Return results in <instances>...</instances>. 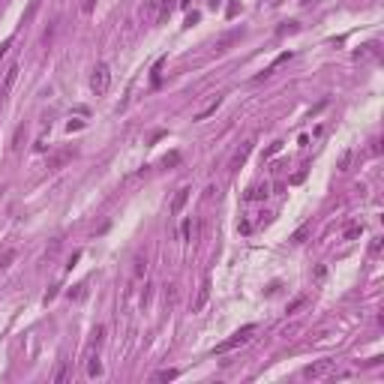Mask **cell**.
Listing matches in <instances>:
<instances>
[{
	"mask_svg": "<svg viewBox=\"0 0 384 384\" xmlns=\"http://www.w3.org/2000/svg\"><path fill=\"white\" fill-rule=\"evenodd\" d=\"M252 333H255V324H246V327H240L237 333H231L225 342H219L216 348H213V354H225V351H231V348H237V345H246L249 339H252Z\"/></svg>",
	"mask_w": 384,
	"mask_h": 384,
	"instance_id": "cell-1",
	"label": "cell"
},
{
	"mask_svg": "<svg viewBox=\"0 0 384 384\" xmlns=\"http://www.w3.org/2000/svg\"><path fill=\"white\" fill-rule=\"evenodd\" d=\"M108 84H111V69H108V63H96V66H93V75H90V87H93V93L102 96V93L108 90Z\"/></svg>",
	"mask_w": 384,
	"mask_h": 384,
	"instance_id": "cell-2",
	"label": "cell"
},
{
	"mask_svg": "<svg viewBox=\"0 0 384 384\" xmlns=\"http://www.w3.org/2000/svg\"><path fill=\"white\" fill-rule=\"evenodd\" d=\"M333 369H336V360H318L312 366H306L303 375L306 378H327V375H333Z\"/></svg>",
	"mask_w": 384,
	"mask_h": 384,
	"instance_id": "cell-3",
	"label": "cell"
},
{
	"mask_svg": "<svg viewBox=\"0 0 384 384\" xmlns=\"http://www.w3.org/2000/svg\"><path fill=\"white\" fill-rule=\"evenodd\" d=\"M249 153H252V141H243V144L234 150V156L228 159V171H240V165L249 159Z\"/></svg>",
	"mask_w": 384,
	"mask_h": 384,
	"instance_id": "cell-4",
	"label": "cell"
},
{
	"mask_svg": "<svg viewBox=\"0 0 384 384\" xmlns=\"http://www.w3.org/2000/svg\"><path fill=\"white\" fill-rule=\"evenodd\" d=\"M240 36H243V30H228V33H222L219 39H216V51H228V48L240 39Z\"/></svg>",
	"mask_w": 384,
	"mask_h": 384,
	"instance_id": "cell-5",
	"label": "cell"
},
{
	"mask_svg": "<svg viewBox=\"0 0 384 384\" xmlns=\"http://www.w3.org/2000/svg\"><path fill=\"white\" fill-rule=\"evenodd\" d=\"M207 300H210V279H204V282H201L198 297H195V303H192V312H201L204 306H207Z\"/></svg>",
	"mask_w": 384,
	"mask_h": 384,
	"instance_id": "cell-6",
	"label": "cell"
},
{
	"mask_svg": "<svg viewBox=\"0 0 384 384\" xmlns=\"http://www.w3.org/2000/svg\"><path fill=\"white\" fill-rule=\"evenodd\" d=\"M189 192H192V189H189V186H183V189H177V195L171 198V213H174V216H177V213L183 210V204L189 201Z\"/></svg>",
	"mask_w": 384,
	"mask_h": 384,
	"instance_id": "cell-7",
	"label": "cell"
},
{
	"mask_svg": "<svg viewBox=\"0 0 384 384\" xmlns=\"http://www.w3.org/2000/svg\"><path fill=\"white\" fill-rule=\"evenodd\" d=\"M72 156H75L72 150H60V153H54V156L48 159V168H51V171H57V168H63V165H66Z\"/></svg>",
	"mask_w": 384,
	"mask_h": 384,
	"instance_id": "cell-8",
	"label": "cell"
},
{
	"mask_svg": "<svg viewBox=\"0 0 384 384\" xmlns=\"http://www.w3.org/2000/svg\"><path fill=\"white\" fill-rule=\"evenodd\" d=\"M15 78H18V63H12L9 69H6V75H3V87H0V93H9L12 90V84H15Z\"/></svg>",
	"mask_w": 384,
	"mask_h": 384,
	"instance_id": "cell-9",
	"label": "cell"
},
{
	"mask_svg": "<svg viewBox=\"0 0 384 384\" xmlns=\"http://www.w3.org/2000/svg\"><path fill=\"white\" fill-rule=\"evenodd\" d=\"M219 105H222V96H213V99H210V102H207L198 114H195V120H207L210 114H216V108H219Z\"/></svg>",
	"mask_w": 384,
	"mask_h": 384,
	"instance_id": "cell-10",
	"label": "cell"
},
{
	"mask_svg": "<svg viewBox=\"0 0 384 384\" xmlns=\"http://www.w3.org/2000/svg\"><path fill=\"white\" fill-rule=\"evenodd\" d=\"M267 195H270V186H252L249 192H246V201H261V198H267Z\"/></svg>",
	"mask_w": 384,
	"mask_h": 384,
	"instance_id": "cell-11",
	"label": "cell"
},
{
	"mask_svg": "<svg viewBox=\"0 0 384 384\" xmlns=\"http://www.w3.org/2000/svg\"><path fill=\"white\" fill-rule=\"evenodd\" d=\"M15 255H18V252H15L12 246H6V249H0V273H3V270H6V267H9V264L15 261Z\"/></svg>",
	"mask_w": 384,
	"mask_h": 384,
	"instance_id": "cell-12",
	"label": "cell"
},
{
	"mask_svg": "<svg viewBox=\"0 0 384 384\" xmlns=\"http://www.w3.org/2000/svg\"><path fill=\"white\" fill-rule=\"evenodd\" d=\"M66 375H69V363H66V360H60V366H57V372L51 375V381H54V384H63V381H66Z\"/></svg>",
	"mask_w": 384,
	"mask_h": 384,
	"instance_id": "cell-13",
	"label": "cell"
},
{
	"mask_svg": "<svg viewBox=\"0 0 384 384\" xmlns=\"http://www.w3.org/2000/svg\"><path fill=\"white\" fill-rule=\"evenodd\" d=\"M174 378H177V369H159L153 375V381H174Z\"/></svg>",
	"mask_w": 384,
	"mask_h": 384,
	"instance_id": "cell-14",
	"label": "cell"
},
{
	"mask_svg": "<svg viewBox=\"0 0 384 384\" xmlns=\"http://www.w3.org/2000/svg\"><path fill=\"white\" fill-rule=\"evenodd\" d=\"M306 234H309V225H300L297 231L291 234V243H303V240H306Z\"/></svg>",
	"mask_w": 384,
	"mask_h": 384,
	"instance_id": "cell-15",
	"label": "cell"
},
{
	"mask_svg": "<svg viewBox=\"0 0 384 384\" xmlns=\"http://www.w3.org/2000/svg\"><path fill=\"white\" fill-rule=\"evenodd\" d=\"M39 3H42V0H30V6H27V12H24V18H21V24H27L33 15H36V9H39Z\"/></svg>",
	"mask_w": 384,
	"mask_h": 384,
	"instance_id": "cell-16",
	"label": "cell"
},
{
	"mask_svg": "<svg viewBox=\"0 0 384 384\" xmlns=\"http://www.w3.org/2000/svg\"><path fill=\"white\" fill-rule=\"evenodd\" d=\"M87 375H90V378H96V375H102V363H99V357H90V366H87Z\"/></svg>",
	"mask_w": 384,
	"mask_h": 384,
	"instance_id": "cell-17",
	"label": "cell"
},
{
	"mask_svg": "<svg viewBox=\"0 0 384 384\" xmlns=\"http://www.w3.org/2000/svg\"><path fill=\"white\" fill-rule=\"evenodd\" d=\"M303 306H306V297H303V294H300V297H294V300L288 303V315H294L297 309H303Z\"/></svg>",
	"mask_w": 384,
	"mask_h": 384,
	"instance_id": "cell-18",
	"label": "cell"
},
{
	"mask_svg": "<svg viewBox=\"0 0 384 384\" xmlns=\"http://www.w3.org/2000/svg\"><path fill=\"white\" fill-rule=\"evenodd\" d=\"M360 234H363V225H348V228H345V240H354Z\"/></svg>",
	"mask_w": 384,
	"mask_h": 384,
	"instance_id": "cell-19",
	"label": "cell"
},
{
	"mask_svg": "<svg viewBox=\"0 0 384 384\" xmlns=\"http://www.w3.org/2000/svg\"><path fill=\"white\" fill-rule=\"evenodd\" d=\"M297 30H300V24H297V21H288V24H282L276 33H279V36H285V33H297Z\"/></svg>",
	"mask_w": 384,
	"mask_h": 384,
	"instance_id": "cell-20",
	"label": "cell"
},
{
	"mask_svg": "<svg viewBox=\"0 0 384 384\" xmlns=\"http://www.w3.org/2000/svg\"><path fill=\"white\" fill-rule=\"evenodd\" d=\"M21 141H24V126H18V129H15V138H12V150H21V147H24Z\"/></svg>",
	"mask_w": 384,
	"mask_h": 384,
	"instance_id": "cell-21",
	"label": "cell"
},
{
	"mask_svg": "<svg viewBox=\"0 0 384 384\" xmlns=\"http://www.w3.org/2000/svg\"><path fill=\"white\" fill-rule=\"evenodd\" d=\"M348 165H351V150H345L339 156V171H348Z\"/></svg>",
	"mask_w": 384,
	"mask_h": 384,
	"instance_id": "cell-22",
	"label": "cell"
},
{
	"mask_svg": "<svg viewBox=\"0 0 384 384\" xmlns=\"http://www.w3.org/2000/svg\"><path fill=\"white\" fill-rule=\"evenodd\" d=\"M369 252H372V255H378V252H381V237H375V240L369 243Z\"/></svg>",
	"mask_w": 384,
	"mask_h": 384,
	"instance_id": "cell-23",
	"label": "cell"
},
{
	"mask_svg": "<svg viewBox=\"0 0 384 384\" xmlns=\"http://www.w3.org/2000/svg\"><path fill=\"white\" fill-rule=\"evenodd\" d=\"M177 300V291H174V285H168V291H165V303H174Z\"/></svg>",
	"mask_w": 384,
	"mask_h": 384,
	"instance_id": "cell-24",
	"label": "cell"
},
{
	"mask_svg": "<svg viewBox=\"0 0 384 384\" xmlns=\"http://www.w3.org/2000/svg\"><path fill=\"white\" fill-rule=\"evenodd\" d=\"M279 147H282V141H273V144H270V150L264 153V159H267V156H273V153H279Z\"/></svg>",
	"mask_w": 384,
	"mask_h": 384,
	"instance_id": "cell-25",
	"label": "cell"
},
{
	"mask_svg": "<svg viewBox=\"0 0 384 384\" xmlns=\"http://www.w3.org/2000/svg\"><path fill=\"white\" fill-rule=\"evenodd\" d=\"M144 270H147V261H141V258H138V261H135V276H141Z\"/></svg>",
	"mask_w": 384,
	"mask_h": 384,
	"instance_id": "cell-26",
	"label": "cell"
},
{
	"mask_svg": "<svg viewBox=\"0 0 384 384\" xmlns=\"http://www.w3.org/2000/svg\"><path fill=\"white\" fill-rule=\"evenodd\" d=\"M93 6H96V0H84V3H81V9H84V12H87V15H90V12H93Z\"/></svg>",
	"mask_w": 384,
	"mask_h": 384,
	"instance_id": "cell-27",
	"label": "cell"
},
{
	"mask_svg": "<svg viewBox=\"0 0 384 384\" xmlns=\"http://www.w3.org/2000/svg\"><path fill=\"white\" fill-rule=\"evenodd\" d=\"M198 18H201V15H198V12H192V15H189V18H186V27H192V24H198Z\"/></svg>",
	"mask_w": 384,
	"mask_h": 384,
	"instance_id": "cell-28",
	"label": "cell"
},
{
	"mask_svg": "<svg viewBox=\"0 0 384 384\" xmlns=\"http://www.w3.org/2000/svg\"><path fill=\"white\" fill-rule=\"evenodd\" d=\"M180 237H183V240H189V222H183V225H180Z\"/></svg>",
	"mask_w": 384,
	"mask_h": 384,
	"instance_id": "cell-29",
	"label": "cell"
},
{
	"mask_svg": "<svg viewBox=\"0 0 384 384\" xmlns=\"http://www.w3.org/2000/svg\"><path fill=\"white\" fill-rule=\"evenodd\" d=\"M9 45H12V36H9V39H6V42H3V45H0V57H3V54H6V51H9Z\"/></svg>",
	"mask_w": 384,
	"mask_h": 384,
	"instance_id": "cell-30",
	"label": "cell"
},
{
	"mask_svg": "<svg viewBox=\"0 0 384 384\" xmlns=\"http://www.w3.org/2000/svg\"><path fill=\"white\" fill-rule=\"evenodd\" d=\"M0 3H3V0H0Z\"/></svg>",
	"mask_w": 384,
	"mask_h": 384,
	"instance_id": "cell-31",
	"label": "cell"
}]
</instances>
